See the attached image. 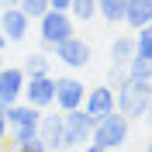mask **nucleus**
Segmentation results:
<instances>
[{
  "label": "nucleus",
  "mask_w": 152,
  "mask_h": 152,
  "mask_svg": "<svg viewBox=\"0 0 152 152\" xmlns=\"http://www.w3.org/2000/svg\"><path fill=\"white\" fill-rule=\"evenodd\" d=\"M48 62L52 59L45 56V52H31V56H24V76H31V73H48Z\"/></svg>",
  "instance_id": "18"
},
{
  "label": "nucleus",
  "mask_w": 152,
  "mask_h": 152,
  "mask_svg": "<svg viewBox=\"0 0 152 152\" xmlns=\"http://www.w3.org/2000/svg\"><path fill=\"white\" fill-rule=\"evenodd\" d=\"M18 7L24 10V14H28L31 21H38V18H42V14H45V10H48V0H21Z\"/></svg>",
  "instance_id": "19"
},
{
  "label": "nucleus",
  "mask_w": 152,
  "mask_h": 152,
  "mask_svg": "<svg viewBox=\"0 0 152 152\" xmlns=\"http://www.w3.org/2000/svg\"><path fill=\"white\" fill-rule=\"evenodd\" d=\"M152 21V0H128V7H124V24L132 31H138L142 24Z\"/></svg>",
  "instance_id": "14"
},
{
  "label": "nucleus",
  "mask_w": 152,
  "mask_h": 152,
  "mask_svg": "<svg viewBox=\"0 0 152 152\" xmlns=\"http://www.w3.org/2000/svg\"><path fill=\"white\" fill-rule=\"evenodd\" d=\"M73 21H94L97 18V0H69Z\"/></svg>",
  "instance_id": "17"
},
{
  "label": "nucleus",
  "mask_w": 152,
  "mask_h": 152,
  "mask_svg": "<svg viewBox=\"0 0 152 152\" xmlns=\"http://www.w3.org/2000/svg\"><path fill=\"white\" fill-rule=\"evenodd\" d=\"M135 56V38L132 35H118L111 42V66H128Z\"/></svg>",
  "instance_id": "15"
},
{
  "label": "nucleus",
  "mask_w": 152,
  "mask_h": 152,
  "mask_svg": "<svg viewBox=\"0 0 152 152\" xmlns=\"http://www.w3.org/2000/svg\"><path fill=\"white\" fill-rule=\"evenodd\" d=\"M7 142V114H4V107H0V145Z\"/></svg>",
  "instance_id": "23"
},
{
  "label": "nucleus",
  "mask_w": 152,
  "mask_h": 152,
  "mask_svg": "<svg viewBox=\"0 0 152 152\" xmlns=\"http://www.w3.org/2000/svg\"><path fill=\"white\" fill-rule=\"evenodd\" d=\"M10 152H21V149H14V145H10Z\"/></svg>",
  "instance_id": "30"
},
{
  "label": "nucleus",
  "mask_w": 152,
  "mask_h": 152,
  "mask_svg": "<svg viewBox=\"0 0 152 152\" xmlns=\"http://www.w3.org/2000/svg\"><path fill=\"white\" fill-rule=\"evenodd\" d=\"M31 31V18L21 7H0V35L7 42H24Z\"/></svg>",
  "instance_id": "7"
},
{
  "label": "nucleus",
  "mask_w": 152,
  "mask_h": 152,
  "mask_svg": "<svg viewBox=\"0 0 152 152\" xmlns=\"http://www.w3.org/2000/svg\"><path fill=\"white\" fill-rule=\"evenodd\" d=\"M149 86H152V76H149Z\"/></svg>",
  "instance_id": "31"
},
{
  "label": "nucleus",
  "mask_w": 152,
  "mask_h": 152,
  "mask_svg": "<svg viewBox=\"0 0 152 152\" xmlns=\"http://www.w3.org/2000/svg\"><path fill=\"white\" fill-rule=\"evenodd\" d=\"M142 121H149V124H152V100H149V107H145V114H142Z\"/></svg>",
  "instance_id": "27"
},
{
  "label": "nucleus",
  "mask_w": 152,
  "mask_h": 152,
  "mask_svg": "<svg viewBox=\"0 0 152 152\" xmlns=\"http://www.w3.org/2000/svg\"><path fill=\"white\" fill-rule=\"evenodd\" d=\"M135 42H152V21L138 28V35H135Z\"/></svg>",
  "instance_id": "22"
},
{
  "label": "nucleus",
  "mask_w": 152,
  "mask_h": 152,
  "mask_svg": "<svg viewBox=\"0 0 152 152\" xmlns=\"http://www.w3.org/2000/svg\"><path fill=\"white\" fill-rule=\"evenodd\" d=\"M90 142L104 145V149H111V152L121 149V145L128 142V118H124L121 111H111V114H104V118H97Z\"/></svg>",
  "instance_id": "3"
},
{
  "label": "nucleus",
  "mask_w": 152,
  "mask_h": 152,
  "mask_svg": "<svg viewBox=\"0 0 152 152\" xmlns=\"http://www.w3.org/2000/svg\"><path fill=\"white\" fill-rule=\"evenodd\" d=\"M14 149H21V152H48V149H45V142H42L38 135L31 138V142H24V145H14Z\"/></svg>",
  "instance_id": "21"
},
{
  "label": "nucleus",
  "mask_w": 152,
  "mask_h": 152,
  "mask_svg": "<svg viewBox=\"0 0 152 152\" xmlns=\"http://www.w3.org/2000/svg\"><path fill=\"white\" fill-rule=\"evenodd\" d=\"M21 0H0V7H18Z\"/></svg>",
  "instance_id": "28"
},
{
  "label": "nucleus",
  "mask_w": 152,
  "mask_h": 152,
  "mask_svg": "<svg viewBox=\"0 0 152 152\" xmlns=\"http://www.w3.org/2000/svg\"><path fill=\"white\" fill-rule=\"evenodd\" d=\"M90 135H94V118H90L83 107L62 111V142H66V149H80V145H86Z\"/></svg>",
  "instance_id": "4"
},
{
  "label": "nucleus",
  "mask_w": 152,
  "mask_h": 152,
  "mask_svg": "<svg viewBox=\"0 0 152 152\" xmlns=\"http://www.w3.org/2000/svg\"><path fill=\"white\" fill-rule=\"evenodd\" d=\"M124 69L135 80H149L152 76V42H135V56H132V62Z\"/></svg>",
  "instance_id": "12"
},
{
  "label": "nucleus",
  "mask_w": 152,
  "mask_h": 152,
  "mask_svg": "<svg viewBox=\"0 0 152 152\" xmlns=\"http://www.w3.org/2000/svg\"><path fill=\"white\" fill-rule=\"evenodd\" d=\"M7 45H10V42L0 35V66H4V59H7Z\"/></svg>",
  "instance_id": "26"
},
{
  "label": "nucleus",
  "mask_w": 152,
  "mask_h": 152,
  "mask_svg": "<svg viewBox=\"0 0 152 152\" xmlns=\"http://www.w3.org/2000/svg\"><path fill=\"white\" fill-rule=\"evenodd\" d=\"M128 0H97V18H104L107 24H121Z\"/></svg>",
  "instance_id": "16"
},
{
  "label": "nucleus",
  "mask_w": 152,
  "mask_h": 152,
  "mask_svg": "<svg viewBox=\"0 0 152 152\" xmlns=\"http://www.w3.org/2000/svg\"><path fill=\"white\" fill-rule=\"evenodd\" d=\"M24 90V69L21 66H0V107L21 100Z\"/></svg>",
  "instance_id": "10"
},
{
  "label": "nucleus",
  "mask_w": 152,
  "mask_h": 152,
  "mask_svg": "<svg viewBox=\"0 0 152 152\" xmlns=\"http://www.w3.org/2000/svg\"><path fill=\"white\" fill-rule=\"evenodd\" d=\"M149 100H152V86H149V80H135V76H128L118 90H114V107L132 121V118H138L142 121V114H145V107H149Z\"/></svg>",
  "instance_id": "1"
},
{
  "label": "nucleus",
  "mask_w": 152,
  "mask_h": 152,
  "mask_svg": "<svg viewBox=\"0 0 152 152\" xmlns=\"http://www.w3.org/2000/svg\"><path fill=\"white\" fill-rule=\"evenodd\" d=\"M80 152H111V149H104V145H97V142H86V145H80Z\"/></svg>",
  "instance_id": "24"
},
{
  "label": "nucleus",
  "mask_w": 152,
  "mask_h": 152,
  "mask_svg": "<svg viewBox=\"0 0 152 152\" xmlns=\"http://www.w3.org/2000/svg\"><path fill=\"white\" fill-rule=\"evenodd\" d=\"M38 138L45 142L48 152H59L66 149V142H62V111H42V118H38Z\"/></svg>",
  "instance_id": "9"
},
{
  "label": "nucleus",
  "mask_w": 152,
  "mask_h": 152,
  "mask_svg": "<svg viewBox=\"0 0 152 152\" xmlns=\"http://www.w3.org/2000/svg\"><path fill=\"white\" fill-rule=\"evenodd\" d=\"M48 7L52 10H69V0H48Z\"/></svg>",
  "instance_id": "25"
},
{
  "label": "nucleus",
  "mask_w": 152,
  "mask_h": 152,
  "mask_svg": "<svg viewBox=\"0 0 152 152\" xmlns=\"http://www.w3.org/2000/svg\"><path fill=\"white\" fill-rule=\"evenodd\" d=\"M145 152H152V142H149V145H145Z\"/></svg>",
  "instance_id": "29"
},
{
  "label": "nucleus",
  "mask_w": 152,
  "mask_h": 152,
  "mask_svg": "<svg viewBox=\"0 0 152 152\" xmlns=\"http://www.w3.org/2000/svg\"><path fill=\"white\" fill-rule=\"evenodd\" d=\"M83 97H86V83L83 80H76V76H59L52 107H56V111H73V107H83Z\"/></svg>",
  "instance_id": "6"
},
{
  "label": "nucleus",
  "mask_w": 152,
  "mask_h": 152,
  "mask_svg": "<svg viewBox=\"0 0 152 152\" xmlns=\"http://www.w3.org/2000/svg\"><path fill=\"white\" fill-rule=\"evenodd\" d=\"M52 52H56V59L62 66H69V69H83L86 62H90V45H86L83 38H76V35H69L66 42H59Z\"/></svg>",
  "instance_id": "8"
},
{
  "label": "nucleus",
  "mask_w": 152,
  "mask_h": 152,
  "mask_svg": "<svg viewBox=\"0 0 152 152\" xmlns=\"http://www.w3.org/2000/svg\"><path fill=\"white\" fill-rule=\"evenodd\" d=\"M4 114H7V128H18V124H38V118H42V111L31 107V104H24V100L7 104Z\"/></svg>",
  "instance_id": "13"
},
{
  "label": "nucleus",
  "mask_w": 152,
  "mask_h": 152,
  "mask_svg": "<svg viewBox=\"0 0 152 152\" xmlns=\"http://www.w3.org/2000/svg\"><path fill=\"white\" fill-rule=\"evenodd\" d=\"M69 35H76V21H73L69 10H52L48 7L38 18V42H42V48H56Z\"/></svg>",
  "instance_id": "2"
},
{
  "label": "nucleus",
  "mask_w": 152,
  "mask_h": 152,
  "mask_svg": "<svg viewBox=\"0 0 152 152\" xmlns=\"http://www.w3.org/2000/svg\"><path fill=\"white\" fill-rule=\"evenodd\" d=\"M124 80H128V69L124 66H107V86H111V90H118Z\"/></svg>",
  "instance_id": "20"
},
{
  "label": "nucleus",
  "mask_w": 152,
  "mask_h": 152,
  "mask_svg": "<svg viewBox=\"0 0 152 152\" xmlns=\"http://www.w3.org/2000/svg\"><path fill=\"white\" fill-rule=\"evenodd\" d=\"M21 100L31 104V107H38V111H48L52 100H56V80H52L48 73H31V76H24Z\"/></svg>",
  "instance_id": "5"
},
{
  "label": "nucleus",
  "mask_w": 152,
  "mask_h": 152,
  "mask_svg": "<svg viewBox=\"0 0 152 152\" xmlns=\"http://www.w3.org/2000/svg\"><path fill=\"white\" fill-rule=\"evenodd\" d=\"M83 111L90 114V118H104V114H111V111H118L114 107V90L111 86H94V90H86V97H83Z\"/></svg>",
  "instance_id": "11"
}]
</instances>
